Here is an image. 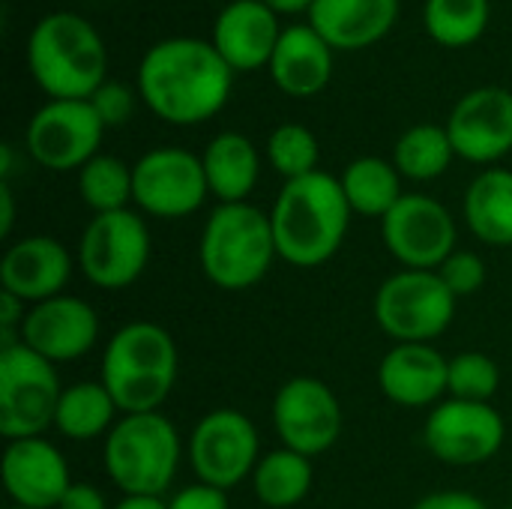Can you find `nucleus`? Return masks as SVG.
Instances as JSON below:
<instances>
[{"instance_id": "obj_2", "label": "nucleus", "mask_w": 512, "mask_h": 509, "mask_svg": "<svg viewBox=\"0 0 512 509\" xmlns=\"http://www.w3.org/2000/svg\"><path fill=\"white\" fill-rule=\"evenodd\" d=\"M351 216L354 210L345 198L339 177L321 168L282 183L270 207V225L279 258L300 270L327 264L342 249L351 228Z\"/></svg>"}, {"instance_id": "obj_42", "label": "nucleus", "mask_w": 512, "mask_h": 509, "mask_svg": "<svg viewBox=\"0 0 512 509\" xmlns=\"http://www.w3.org/2000/svg\"><path fill=\"white\" fill-rule=\"evenodd\" d=\"M9 509H24V507H9Z\"/></svg>"}, {"instance_id": "obj_39", "label": "nucleus", "mask_w": 512, "mask_h": 509, "mask_svg": "<svg viewBox=\"0 0 512 509\" xmlns=\"http://www.w3.org/2000/svg\"><path fill=\"white\" fill-rule=\"evenodd\" d=\"M15 225V198L9 189V180H0V237L6 240Z\"/></svg>"}, {"instance_id": "obj_14", "label": "nucleus", "mask_w": 512, "mask_h": 509, "mask_svg": "<svg viewBox=\"0 0 512 509\" xmlns=\"http://www.w3.org/2000/svg\"><path fill=\"white\" fill-rule=\"evenodd\" d=\"M387 252L405 270H438L456 252V219L432 195L405 192L402 201L381 219Z\"/></svg>"}, {"instance_id": "obj_18", "label": "nucleus", "mask_w": 512, "mask_h": 509, "mask_svg": "<svg viewBox=\"0 0 512 509\" xmlns=\"http://www.w3.org/2000/svg\"><path fill=\"white\" fill-rule=\"evenodd\" d=\"M0 474L12 507L57 509L66 489L72 486L63 453L45 435L6 441Z\"/></svg>"}, {"instance_id": "obj_40", "label": "nucleus", "mask_w": 512, "mask_h": 509, "mask_svg": "<svg viewBox=\"0 0 512 509\" xmlns=\"http://www.w3.org/2000/svg\"><path fill=\"white\" fill-rule=\"evenodd\" d=\"M111 509H168V501L153 495H123Z\"/></svg>"}, {"instance_id": "obj_19", "label": "nucleus", "mask_w": 512, "mask_h": 509, "mask_svg": "<svg viewBox=\"0 0 512 509\" xmlns=\"http://www.w3.org/2000/svg\"><path fill=\"white\" fill-rule=\"evenodd\" d=\"M69 279H72V255L54 237L30 234L9 243L3 252L0 285L6 294L18 297L27 306L66 294Z\"/></svg>"}, {"instance_id": "obj_41", "label": "nucleus", "mask_w": 512, "mask_h": 509, "mask_svg": "<svg viewBox=\"0 0 512 509\" xmlns=\"http://www.w3.org/2000/svg\"><path fill=\"white\" fill-rule=\"evenodd\" d=\"M261 3L270 6L276 15H300V12L309 15V9H312L315 0H261Z\"/></svg>"}, {"instance_id": "obj_26", "label": "nucleus", "mask_w": 512, "mask_h": 509, "mask_svg": "<svg viewBox=\"0 0 512 509\" xmlns=\"http://www.w3.org/2000/svg\"><path fill=\"white\" fill-rule=\"evenodd\" d=\"M120 417L123 414L102 381H78L72 387H63L54 414V429L75 444H87L96 438L105 441Z\"/></svg>"}, {"instance_id": "obj_33", "label": "nucleus", "mask_w": 512, "mask_h": 509, "mask_svg": "<svg viewBox=\"0 0 512 509\" xmlns=\"http://www.w3.org/2000/svg\"><path fill=\"white\" fill-rule=\"evenodd\" d=\"M498 387H501V369L489 354L462 351L450 360V381H447L450 399L492 402Z\"/></svg>"}, {"instance_id": "obj_24", "label": "nucleus", "mask_w": 512, "mask_h": 509, "mask_svg": "<svg viewBox=\"0 0 512 509\" xmlns=\"http://www.w3.org/2000/svg\"><path fill=\"white\" fill-rule=\"evenodd\" d=\"M201 162H204L210 195L219 204L249 201L261 177V153L249 135L231 129L219 132L216 138L207 141Z\"/></svg>"}, {"instance_id": "obj_3", "label": "nucleus", "mask_w": 512, "mask_h": 509, "mask_svg": "<svg viewBox=\"0 0 512 509\" xmlns=\"http://www.w3.org/2000/svg\"><path fill=\"white\" fill-rule=\"evenodd\" d=\"M27 69L48 99H90L108 81V48L84 15L57 9L27 36Z\"/></svg>"}, {"instance_id": "obj_6", "label": "nucleus", "mask_w": 512, "mask_h": 509, "mask_svg": "<svg viewBox=\"0 0 512 509\" xmlns=\"http://www.w3.org/2000/svg\"><path fill=\"white\" fill-rule=\"evenodd\" d=\"M180 459V432L162 411L123 414L102 444L105 474L123 495L162 498L177 477Z\"/></svg>"}, {"instance_id": "obj_29", "label": "nucleus", "mask_w": 512, "mask_h": 509, "mask_svg": "<svg viewBox=\"0 0 512 509\" xmlns=\"http://www.w3.org/2000/svg\"><path fill=\"white\" fill-rule=\"evenodd\" d=\"M453 159H456V150H453L450 132L447 126H438V123H417L405 129L393 147V165L399 168L405 180H414V183H429V180L444 177Z\"/></svg>"}, {"instance_id": "obj_10", "label": "nucleus", "mask_w": 512, "mask_h": 509, "mask_svg": "<svg viewBox=\"0 0 512 509\" xmlns=\"http://www.w3.org/2000/svg\"><path fill=\"white\" fill-rule=\"evenodd\" d=\"M210 195L204 162L186 147H153L132 165V204L153 219H186Z\"/></svg>"}, {"instance_id": "obj_34", "label": "nucleus", "mask_w": 512, "mask_h": 509, "mask_svg": "<svg viewBox=\"0 0 512 509\" xmlns=\"http://www.w3.org/2000/svg\"><path fill=\"white\" fill-rule=\"evenodd\" d=\"M438 276L444 279V285L459 297H471L477 294L483 285H486V261L477 255V252H468V249H456L441 267H438Z\"/></svg>"}, {"instance_id": "obj_37", "label": "nucleus", "mask_w": 512, "mask_h": 509, "mask_svg": "<svg viewBox=\"0 0 512 509\" xmlns=\"http://www.w3.org/2000/svg\"><path fill=\"white\" fill-rule=\"evenodd\" d=\"M414 509H489L483 498L471 495V492H432L426 498H420Z\"/></svg>"}, {"instance_id": "obj_32", "label": "nucleus", "mask_w": 512, "mask_h": 509, "mask_svg": "<svg viewBox=\"0 0 512 509\" xmlns=\"http://www.w3.org/2000/svg\"><path fill=\"white\" fill-rule=\"evenodd\" d=\"M264 156L270 162V168L288 183L297 177H306L312 171H318V159H321V147L318 138L309 126L303 123H279L264 144Z\"/></svg>"}, {"instance_id": "obj_27", "label": "nucleus", "mask_w": 512, "mask_h": 509, "mask_svg": "<svg viewBox=\"0 0 512 509\" xmlns=\"http://www.w3.org/2000/svg\"><path fill=\"white\" fill-rule=\"evenodd\" d=\"M402 180L405 177L399 174L393 159L381 156H360L348 162L339 174L351 210L369 219H384L402 201Z\"/></svg>"}, {"instance_id": "obj_31", "label": "nucleus", "mask_w": 512, "mask_h": 509, "mask_svg": "<svg viewBox=\"0 0 512 509\" xmlns=\"http://www.w3.org/2000/svg\"><path fill=\"white\" fill-rule=\"evenodd\" d=\"M78 195L93 210V216L129 210L132 204V165L111 153L93 156L78 171Z\"/></svg>"}, {"instance_id": "obj_13", "label": "nucleus", "mask_w": 512, "mask_h": 509, "mask_svg": "<svg viewBox=\"0 0 512 509\" xmlns=\"http://www.w3.org/2000/svg\"><path fill=\"white\" fill-rule=\"evenodd\" d=\"M507 438L504 417L492 402L447 399L435 405L423 426L429 453L450 468H477L492 462Z\"/></svg>"}, {"instance_id": "obj_9", "label": "nucleus", "mask_w": 512, "mask_h": 509, "mask_svg": "<svg viewBox=\"0 0 512 509\" xmlns=\"http://www.w3.org/2000/svg\"><path fill=\"white\" fill-rule=\"evenodd\" d=\"M150 264V228L135 210L93 216L78 240V267L102 291L135 285Z\"/></svg>"}, {"instance_id": "obj_44", "label": "nucleus", "mask_w": 512, "mask_h": 509, "mask_svg": "<svg viewBox=\"0 0 512 509\" xmlns=\"http://www.w3.org/2000/svg\"><path fill=\"white\" fill-rule=\"evenodd\" d=\"M507 509H512V507H507Z\"/></svg>"}, {"instance_id": "obj_12", "label": "nucleus", "mask_w": 512, "mask_h": 509, "mask_svg": "<svg viewBox=\"0 0 512 509\" xmlns=\"http://www.w3.org/2000/svg\"><path fill=\"white\" fill-rule=\"evenodd\" d=\"M105 123L90 99H48L27 123L24 147L30 159L48 171H81L99 156Z\"/></svg>"}, {"instance_id": "obj_16", "label": "nucleus", "mask_w": 512, "mask_h": 509, "mask_svg": "<svg viewBox=\"0 0 512 509\" xmlns=\"http://www.w3.org/2000/svg\"><path fill=\"white\" fill-rule=\"evenodd\" d=\"M444 126L459 159L486 168L498 165L512 153V90L498 84L468 90Z\"/></svg>"}, {"instance_id": "obj_1", "label": "nucleus", "mask_w": 512, "mask_h": 509, "mask_svg": "<svg viewBox=\"0 0 512 509\" xmlns=\"http://www.w3.org/2000/svg\"><path fill=\"white\" fill-rule=\"evenodd\" d=\"M234 75L210 39L168 36L144 51L135 90L153 117L171 126H201L228 105Z\"/></svg>"}, {"instance_id": "obj_21", "label": "nucleus", "mask_w": 512, "mask_h": 509, "mask_svg": "<svg viewBox=\"0 0 512 509\" xmlns=\"http://www.w3.org/2000/svg\"><path fill=\"white\" fill-rule=\"evenodd\" d=\"M450 360L429 342L393 345L378 363V387L399 408H435L447 396Z\"/></svg>"}, {"instance_id": "obj_25", "label": "nucleus", "mask_w": 512, "mask_h": 509, "mask_svg": "<svg viewBox=\"0 0 512 509\" xmlns=\"http://www.w3.org/2000/svg\"><path fill=\"white\" fill-rule=\"evenodd\" d=\"M462 216L486 246H512V171L492 165L465 189Z\"/></svg>"}, {"instance_id": "obj_23", "label": "nucleus", "mask_w": 512, "mask_h": 509, "mask_svg": "<svg viewBox=\"0 0 512 509\" xmlns=\"http://www.w3.org/2000/svg\"><path fill=\"white\" fill-rule=\"evenodd\" d=\"M399 9V0H315L309 24L333 51H363L393 30Z\"/></svg>"}, {"instance_id": "obj_43", "label": "nucleus", "mask_w": 512, "mask_h": 509, "mask_svg": "<svg viewBox=\"0 0 512 509\" xmlns=\"http://www.w3.org/2000/svg\"><path fill=\"white\" fill-rule=\"evenodd\" d=\"M510 258H512V246H510Z\"/></svg>"}, {"instance_id": "obj_7", "label": "nucleus", "mask_w": 512, "mask_h": 509, "mask_svg": "<svg viewBox=\"0 0 512 509\" xmlns=\"http://www.w3.org/2000/svg\"><path fill=\"white\" fill-rule=\"evenodd\" d=\"M456 294L438 270H399L375 291V324L396 342H429L444 336L456 318Z\"/></svg>"}, {"instance_id": "obj_30", "label": "nucleus", "mask_w": 512, "mask_h": 509, "mask_svg": "<svg viewBox=\"0 0 512 509\" xmlns=\"http://www.w3.org/2000/svg\"><path fill=\"white\" fill-rule=\"evenodd\" d=\"M492 18L489 0H426L423 27L441 48H471L483 39Z\"/></svg>"}, {"instance_id": "obj_35", "label": "nucleus", "mask_w": 512, "mask_h": 509, "mask_svg": "<svg viewBox=\"0 0 512 509\" xmlns=\"http://www.w3.org/2000/svg\"><path fill=\"white\" fill-rule=\"evenodd\" d=\"M138 90H132L129 84L123 81H114L108 78L93 96H90V105L93 111L99 114V120L105 123V129H114V126H126L135 114V102H138Z\"/></svg>"}, {"instance_id": "obj_11", "label": "nucleus", "mask_w": 512, "mask_h": 509, "mask_svg": "<svg viewBox=\"0 0 512 509\" xmlns=\"http://www.w3.org/2000/svg\"><path fill=\"white\" fill-rule=\"evenodd\" d=\"M189 462L198 483L231 492L255 474L261 462V438L255 423L237 408L204 414L189 438Z\"/></svg>"}, {"instance_id": "obj_38", "label": "nucleus", "mask_w": 512, "mask_h": 509, "mask_svg": "<svg viewBox=\"0 0 512 509\" xmlns=\"http://www.w3.org/2000/svg\"><path fill=\"white\" fill-rule=\"evenodd\" d=\"M57 509H111L105 495L90 486V483H72L63 495V501L57 504Z\"/></svg>"}, {"instance_id": "obj_15", "label": "nucleus", "mask_w": 512, "mask_h": 509, "mask_svg": "<svg viewBox=\"0 0 512 509\" xmlns=\"http://www.w3.org/2000/svg\"><path fill=\"white\" fill-rule=\"evenodd\" d=\"M273 429L282 447L315 459L336 447L342 435V405L324 381L297 375L273 396Z\"/></svg>"}, {"instance_id": "obj_5", "label": "nucleus", "mask_w": 512, "mask_h": 509, "mask_svg": "<svg viewBox=\"0 0 512 509\" xmlns=\"http://www.w3.org/2000/svg\"><path fill=\"white\" fill-rule=\"evenodd\" d=\"M276 258L270 213L249 201L213 207L198 240V264L207 282L222 291H246L270 273Z\"/></svg>"}, {"instance_id": "obj_28", "label": "nucleus", "mask_w": 512, "mask_h": 509, "mask_svg": "<svg viewBox=\"0 0 512 509\" xmlns=\"http://www.w3.org/2000/svg\"><path fill=\"white\" fill-rule=\"evenodd\" d=\"M312 483H315L312 459L288 447L264 453L252 474L255 498L270 509H291L303 504L312 492Z\"/></svg>"}, {"instance_id": "obj_36", "label": "nucleus", "mask_w": 512, "mask_h": 509, "mask_svg": "<svg viewBox=\"0 0 512 509\" xmlns=\"http://www.w3.org/2000/svg\"><path fill=\"white\" fill-rule=\"evenodd\" d=\"M168 509H228V492L207 483H192L168 498Z\"/></svg>"}, {"instance_id": "obj_17", "label": "nucleus", "mask_w": 512, "mask_h": 509, "mask_svg": "<svg viewBox=\"0 0 512 509\" xmlns=\"http://www.w3.org/2000/svg\"><path fill=\"white\" fill-rule=\"evenodd\" d=\"M99 339L96 309L72 294L51 297L45 303L27 306L21 324V345L45 357L48 363H72L93 351Z\"/></svg>"}, {"instance_id": "obj_22", "label": "nucleus", "mask_w": 512, "mask_h": 509, "mask_svg": "<svg viewBox=\"0 0 512 509\" xmlns=\"http://www.w3.org/2000/svg\"><path fill=\"white\" fill-rule=\"evenodd\" d=\"M333 48L324 42V36L306 21V24H288L276 42V51L270 57V78L273 84L291 96V99H312L333 81Z\"/></svg>"}, {"instance_id": "obj_20", "label": "nucleus", "mask_w": 512, "mask_h": 509, "mask_svg": "<svg viewBox=\"0 0 512 509\" xmlns=\"http://www.w3.org/2000/svg\"><path fill=\"white\" fill-rule=\"evenodd\" d=\"M282 30L279 15L261 0H231L213 18L210 42L234 72H258L270 66Z\"/></svg>"}, {"instance_id": "obj_4", "label": "nucleus", "mask_w": 512, "mask_h": 509, "mask_svg": "<svg viewBox=\"0 0 512 509\" xmlns=\"http://www.w3.org/2000/svg\"><path fill=\"white\" fill-rule=\"evenodd\" d=\"M177 372L180 354L174 336L153 321H129L105 342L99 381L120 414H150L168 402Z\"/></svg>"}, {"instance_id": "obj_8", "label": "nucleus", "mask_w": 512, "mask_h": 509, "mask_svg": "<svg viewBox=\"0 0 512 509\" xmlns=\"http://www.w3.org/2000/svg\"><path fill=\"white\" fill-rule=\"evenodd\" d=\"M60 396L54 363L27 345L0 348V435L6 441L42 438L54 426Z\"/></svg>"}]
</instances>
